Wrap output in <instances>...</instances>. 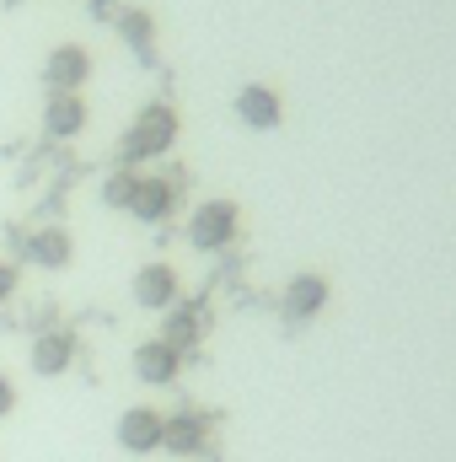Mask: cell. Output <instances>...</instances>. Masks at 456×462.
Listing matches in <instances>:
<instances>
[{
    "label": "cell",
    "mask_w": 456,
    "mask_h": 462,
    "mask_svg": "<svg viewBox=\"0 0 456 462\" xmlns=\"http://www.w3.org/2000/svg\"><path fill=\"white\" fill-rule=\"evenodd\" d=\"M172 140H178V114L167 108V103H150V108H140L134 124H129V134H123V167H134V162H156V156H167L172 151Z\"/></svg>",
    "instance_id": "obj_1"
},
{
    "label": "cell",
    "mask_w": 456,
    "mask_h": 462,
    "mask_svg": "<svg viewBox=\"0 0 456 462\" xmlns=\"http://www.w3.org/2000/svg\"><path fill=\"white\" fill-rule=\"evenodd\" d=\"M231 236H236V205L231 199H210V205H199L188 216V242L199 253H221Z\"/></svg>",
    "instance_id": "obj_2"
},
{
    "label": "cell",
    "mask_w": 456,
    "mask_h": 462,
    "mask_svg": "<svg viewBox=\"0 0 456 462\" xmlns=\"http://www.w3.org/2000/svg\"><path fill=\"white\" fill-rule=\"evenodd\" d=\"M22 258H27L32 269H43V274H59V269L76 263V236L65 226H38L22 242Z\"/></svg>",
    "instance_id": "obj_3"
},
{
    "label": "cell",
    "mask_w": 456,
    "mask_h": 462,
    "mask_svg": "<svg viewBox=\"0 0 456 462\" xmlns=\"http://www.w3.org/2000/svg\"><path fill=\"white\" fill-rule=\"evenodd\" d=\"M76 334L70 328H43L32 349H27V365H32V376H65L70 365H76Z\"/></svg>",
    "instance_id": "obj_4"
},
{
    "label": "cell",
    "mask_w": 456,
    "mask_h": 462,
    "mask_svg": "<svg viewBox=\"0 0 456 462\" xmlns=\"http://www.w3.org/2000/svg\"><path fill=\"white\" fill-rule=\"evenodd\" d=\"M92 76V54L81 43H59L49 60H43V87L49 92H81Z\"/></svg>",
    "instance_id": "obj_5"
},
{
    "label": "cell",
    "mask_w": 456,
    "mask_h": 462,
    "mask_svg": "<svg viewBox=\"0 0 456 462\" xmlns=\"http://www.w3.org/2000/svg\"><path fill=\"white\" fill-rule=\"evenodd\" d=\"M205 441H210V420H205L199 409H178V414L161 420V447H167V452L194 457V452H205Z\"/></svg>",
    "instance_id": "obj_6"
},
{
    "label": "cell",
    "mask_w": 456,
    "mask_h": 462,
    "mask_svg": "<svg viewBox=\"0 0 456 462\" xmlns=\"http://www.w3.org/2000/svg\"><path fill=\"white\" fill-rule=\"evenodd\" d=\"M87 129V97L81 92H49L43 103V134L49 140H76Z\"/></svg>",
    "instance_id": "obj_7"
},
{
    "label": "cell",
    "mask_w": 456,
    "mask_h": 462,
    "mask_svg": "<svg viewBox=\"0 0 456 462\" xmlns=\"http://www.w3.org/2000/svg\"><path fill=\"white\" fill-rule=\"evenodd\" d=\"M161 420L167 414H156V409H123V420H118V447L123 452H134V457H145V452H156L161 447Z\"/></svg>",
    "instance_id": "obj_8"
},
{
    "label": "cell",
    "mask_w": 456,
    "mask_h": 462,
    "mask_svg": "<svg viewBox=\"0 0 456 462\" xmlns=\"http://www.w3.org/2000/svg\"><path fill=\"white\" fill-rule=\"evenodd\" d=\"M172 205H178L172 178H140V183H134V199H129V216L145 221V226H156V221L172 216Z\"/></svg>",
    "instance_id": "obj_9"
},
{
    "label": "cell",
    "mask_w": 456,
    "mask_h": 462,
    "mask_svg": "<svg viewBox=\"0 0 456 462\" xmlns=\"http://www.w3.org/2000/svg\"><path fill=\"white\" fill-rule=\"evenodd\" d=\"M134 301L150 307V312L178 307V269H172V263H145V269L134 274Z\"/></svg>",
    "instance_id": "obj_10"
},
{
    "label": "cell",
    "mask_w": 456,
    "mask_h": 462,
    "mask_svg": "<svg viewBox=\"0 0 456 462\" xmlns=\"http://www.w3.org/2000/svg\"><path fill=\"white\" fill-rule=\"evenodd\" d=\"M178 365H183V355L167 345V339H145V345L134 349V376H140L145 387H167V382H178Z\"/></svg>",
    "instance_id": "obj_11"
},
{
    "label": "cell",
    "mask_w": 456,
    "mask_h": 462,
    "mask_svg": "<svg viewBox=\"0 0 456 462\" xmlns=\"http://www.w3.org/2000/svg\"><path fill=\"white\" fill-rule=\"evenodd\" d=\"M114 27H118V38L150 65L156 60V16L150 11H140V5H129V11H114Z\"/></svg>",
    "instance_id": "obj_12"
},
{
    "label": "cell",
    "mask_w": 456,
    "mask_h": 462,
    "mask_svg": "<svg viewBox=\"0 0 456 462\" xmlns=\"http://www.w3.org/2000/svg\"><path fill=\"white\" fill-rule=\"evenodd\" d=\"M236 118H242L247 129H274V124H279V97H274L269 87H242V92H236Z\"/></svg>",
    "instance_id": "obj_13"
},
{
    "label": "cell",
    "mask_w": 456,
    "mask_h": 462,
    "mask_svg": "<svg viewBox=\"0 0 456 462\" xmlns=\"http://www.w3.org/2000/svg\"><path fill=\"white\" fill-rule=\"evenodd\" d=\"M323 301H328V285L317 274H296L285 291V318H312V312H323Z\"/></svg>",
    "instance_id": "obj_14"
},
{
    "label": "cell",
    "mask_w": 456,
    "mask_h": 462,
    "mask_svg": "<svg viewBox=\"0 0 456 462\" xmlns=\"http://www.w3.org/2000/svg\"><path fill=\"white\" fill-rule=\"evenodd\" d=\"M161 339L183 355V349H194L199 339H205V318H199L194 307H167V328H161Z\"/></svg>",
    "instance_id": "obj_15"
},
{
    "label": "cell",
    "mask_w": 456,
    "mask_h": 462,
    "mask_svg": "<svg viewBox=\"0 0 456 462\" xmlns=\"http://www.w3.org/2000/svg\"><path fill=\"white\" fill-rule=\"evenodd\" d=\"M134 183H140V172H134V167H118V172H108V178H103V205H108V210H129Z\"/></svg>",
    "instance_id": "obj_16"
},
{
    "label": "cell",
    "mask_w": 456,
    "mask_h": 462,
    "mask_svg": "<svg viewBox=\"0 0 456 462\" xmlns=\"http://www.w3.org/2000/svg\"><path fill=\"white\" fill-rule=\"evenodd\" d=\"M16 291H22V274H16V263H5V258H0V307H5Z\"/></svg>",
    "instance_id": "obj_17"
},
{
    "label": "cell",
    "mask_w": 456,
    "mask_h": 462,
    "mask_svg": "<svg viewBox=\"0 0 456 462\" xmlns=\"http://www.w3.org/2000/svg\"><path fill=\"white\" fill-rule=\"evenodd\" d=\"M11 414H16V382L0 371V420H11Z\"/></svg>",
    "instance_id": "obj_18"
},
{
    "label": "cell",
    "mask_w": 456,
    "mask_h": 462,
    "mask_svg": "<svg viewBox=\"0 0 456 462\" xmlns=\"http://www.w3.org/2000/svg\"><path fill=\"white\" fill-rule=\"evenodd\" d=\"M87 11H92V16H114L118 0H87Z\"/></svg>",
    "instance_id": "obj_19"
}]
</instances>
